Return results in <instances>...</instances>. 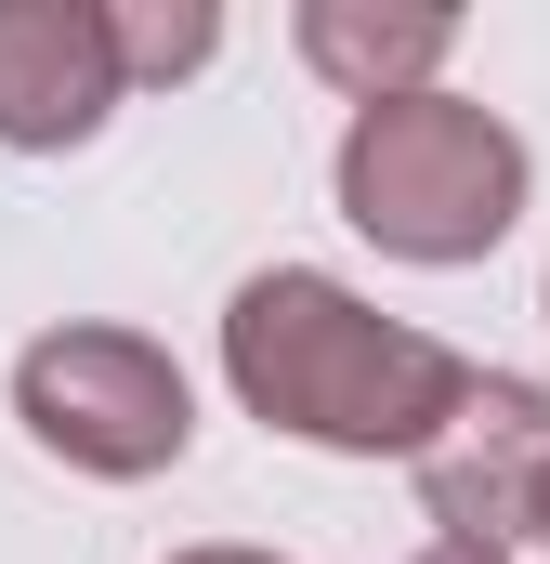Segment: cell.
I'll return each instance as SVG.
<instances>
[{"mask_svg":"<svg viewBox=\"0 0 550 564\" xmlns=\"http://www.w3.org/2000/svg\"><path fill=\"white\" fill-rule=\"evenodd\" d=\"M223 381L263 433H301L328 459H419L485 368H459L432 328H394L315 263H275L223 302Z\"/></svg>","mask_w":550,"mask_h":564,"instance_id":"cell-1","label":"cell"},{"mask_svg":"<svg viewBox=\"0 0 550 564\" xmlns=\"http://www.w3.org/2000/svg\"><path fill=\"white\" fill-rule=\"evenodd\" d=\"M341 224L394 263H485L512 224H525V132L472 93H407V106H367L341 132Z\"/></svg>","mask_w":550,"mask_h":564,"instance_id":"cell-2","label":"cell"},{"mask_svg":"<svg viewBox=\"0 0 550 564\" xmlns=\"http://www.w3.org/2000/svg\"><path fill=\"white\" fill-rule=\"evenodd\" d=\"M13 421L66 473H92V486H144V473H170L197 446V394H184V368L144 328L79 315V328H40L13 355Z\"/></svg>","mask_w":550,"mask_h":564,"instance_id":"cell-3","label":"cell"},{"mask_svg":"<svg viewBox=\"0 0 550 564\" xmlns=\"http://www.w3.org/2000/svg\"><path fill=\"white\" fill-rule=\"evenodd\" d=\"M419 512L446 552H512L550 525V381H472V408L419 446Z\"/></svg>","mask_w":550,"mask_h":564,"instance_id":"cell-4","label":"cell"},{"mask_svg":"<svg viewBox=\"0 0 550 564\" xmlns=\"http://www.w3.org/2000/svg\"><path fill=\"white\" fill-rule=\"evenodd\" d=\"M132 66L106 0H0V144L13 158H66L119 119Z\"/></svg>","mask_w":550,"mask_h":564,"instance_id":"cell-5","label":"cell"},{"mask_svg":"<svg viewBox=\"0 0 550 564\" xmlns=\"http://www.w3.org/2000/svg\"><path fill=\"white\" fill-rule=\"evenodd\" d=\"M446 53H459V13L446 0H301V66L328 93H354V119L432 93Z\"/></svg>","mask_w":550,"mask_h":564,"instance_id":"cell-6","label":"cell"},{"mask_svg":"<svg viewBox=\"0 0 550 564\" xmlns=\"http://www.w3.org/2000/svg\"><path fill=\"white\" fill-rule=\"evenodd\" d=\"M106 26H119L132 93H157V79H197V66L223 53V13H210V0H106Z\"/></svg>","mask_w":550,"mask_h":564,"instance_id":"cell-7","label":"cell"},{"mask_svg":"<svg viewBox=\"0 0 550 564\" xmlns=\"http://www.w3.org/2000/svg\"><path fill=\"white\" fill-rule=\"evenodd\" d=\"M170 564H288V552H250V539H197V552H170Z\"/></svg>","mask_w":550,"mask_h":564,"instance_id":"cell-8","label":"cell"},{"mask_svg":"<svg viewBox=\"0 0 550 564\" xmlns=\"http://www.w3.org/2000/svg\"><path fill=\"white\" fill-rule=\"evenodd\" d=\"M419 564H512V552H446V539H432V552H419Z\"/></svg>","mask_w":550,"mask_h":564,"instance_id":"cell-9","label":"cell"},{"mask_svg":"<svg viewBox=\"0 0 550 564\" xmlns=\"http://www.w3.org/2000/svg\"><path fill=\"white\" fill-rule=\"evenodd\" d=\"M538 315H550V302H538Z\"/></svg>","mask_w":550,"mask_h":564,"instance_id":"cell-10","label":"cell"},{"mask_svg":"<svg viewBox=\"0 0 550 564\" xmlns=\"http://www.w3.org/2000/svg\"><path fill=\"white\" fill-rule=\"evenodd\" d=\"M538 539H550V525H538Z\"/></svg>","mask_w":550,"mask_h":564,"instance_id":"cell-11","label":"cell"}]
</instances>
